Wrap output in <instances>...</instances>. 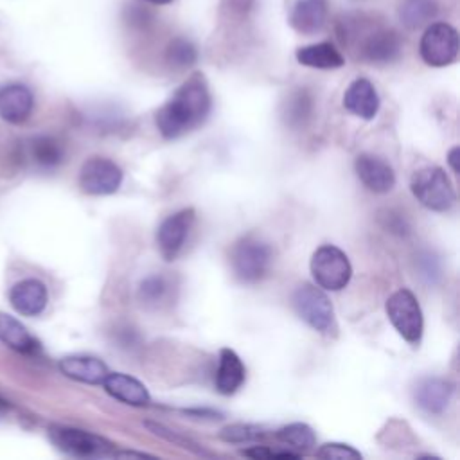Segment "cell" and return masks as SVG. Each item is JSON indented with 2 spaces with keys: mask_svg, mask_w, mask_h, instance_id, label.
<instances>
[{
  "mask_svg": "<svg viewBox=\"0 0 460 460\" xmlns=\"http://www.w3.org/2000/svg\"><path fill=\"white\" fill-rule=\"evenodd\" d=\"M210 110L212 97L207 81L201 74H194L158 108L155 122L164 138H178L201 126Z\"/></svg>",
  "mask_w": 460,
  "mask_h": 460,
  "instance_id": "cell-1",
  "label": "cell"
},
{
  "mask_svg": "<svg viewBox=\"0 0 460 460\" xmlns=\"http://www.w3.org/2000/svg\"><path fill=\"white\" fill-rule=\"evenodd\" d=\"M410 189L417 201L433 212H447L456 201V194L449 176L444 169L437 165L415 171Z\"/></svg>",
  "mask_w": 460,
  "mask_h": 460,
  "instance_id": "cell-2",
  "label": "cell"
},
{
  "mask_svg": "<svg viewBox=\"0 0 460 460\" xmlns=\"http://www.w3.org/2000/svg\"><path fill=\"white\" fill-rule=\"evenodd\" d=\"M271 248L255 235L241 237L230 250V268L244 284L259 282L270 270Z\"/></svg>",
  "mask_w": 460,
  "mask_h": 460,
  "instance_id": "cell-3",
  "label": "cell"
},
{
  "mask_svg": "<svg viewBox=\"0 0 460 460\" xmlns=\"http://www.w3.org/2000/svg\"><path fill=\"white\" fill-rule=\"evenodd\" d=\"M309 268L316 286L327 291L343 289L352 277V266L349 262V257L334 244H323L316 248L311 257Z\"/></svg>",
  "mask_w": 460,
  "mask_h": 460,
  "instance_id": "cell-4",
  "label": "cell"
},
{
  "mask_svg": "<svg viewBox=\"0 0 460 460\" xmlns=\"http://www.w3.org/2000/svg\"><path fill=\"white\" fill-rule=\"evenodd\" d=\"M386 316L394 329L408 341L419 343L424 331V318L417 296L410 289H397L385 304Z\"/></svg>",
  "mask_w": 460,
  "mask_h": 460,
  "instance_id": "cell-5",
  "label": "cell"
},
{
  "mask_svg": "<svg viewBox=\"0 0 460 460\" xmlns=\"http://www.w3.org/2000/svg\"><path fill=\"white\" fill-rule=\"evenodd\" d=\"M419 54L429 66H447L458 58V32L447 22L429 23L419 41Z\"/></svg>",
  "mask_w": 460,
  "mask_h": 460,
  "instance_id": "cell-6",
  "label": "cell"
},
{
  "mask_svg": "<svg viewBox=\"0 0 460 460\" xmlns=\"http://www.w3.org/2000/svg\"><path fill=\"white\" fill-rule=\"evenodd\" d=\"M49 437L59 451L77 458H99L115 453L108 440L77 428L52 426Z\"/></svg>",
  "mask_w": 460,
  "mask_h": 460,
  "instance_id": "cell-7",
  "label": "cell"
},
{
  "mask_svg": "<svg viewBox=\"0 0 460 460\" xmlns=\"http://www.w3.org/2000/svg\"><path fill=\"white\" fill-rule=\"evenodd\" d=\"M296 314L314 331L327 332L334 320V309L329 296L313 284H302L291 296Z\"/></svg>",
  "mask_w": 460,
  "mask_h": 460,
  "instance_id": "cell-8",
  "label": "cell"
},
{
  "mask_svg": "<svg viewBox=\"0 0 460 460\" xmlns=\"http://www.w3.org/2000/svg\"><path fill=\"white\" fill-rule=\"evenodd\" d=\"M122 183V169L110 158L92 156L79 171V187L90 196H106L119 190Z\"/></svg>",
  "mask_w": 460,
  "mask_h": 460,
  "instance_id": "cell-9",
  "label": "cell"
},
{
  "mask_svg": "<svg viewBox=\"0 0 460 460\" xmlns=\"http://www.w3.org/2000/svg\"><path fill=\"white\" fill-rule=\"evenodd\" d=\"M194 221L196 212L189 207L167 216L160 223L156 230V246L165 261H174L181 253L185 241L194 226Z\"/></svg>",
  "mask_w": 460,
  "mask_h": 460,
  "instance_id": "cell-10",
  "label": "cell"
},
{
  "mask_svg": "<svg viewBox=\"0 0 460 460\" xmlns=\"http://www.w3.org/2000/svg\"><path fill=\"white\" fill-rule=\"evenodd\" d=\"M402 50L399 34L390 27H374L359 40V58L372 65L394 63Z\"/></svg>",
  "mask_w": 460,
  "mask_h": 460,
  "instance_id": "cell-11",
  "label": "cell"
},
{
  "mask_svg": "<svg viewBox=\"0 0 460 460\" xmlns=\"http://www.w3.org/2000/svg\"><path fill=\"white\" fill-rule=\"evenodd\" d=\"M354 171L361 183L377 194H385L395 185V172L388 162L376 155L361 153L354 162Z\"/></svg>",
  "mask_w": 460,
  "mask_h": 460,
  "instance_id": "cell-12",
  "label": "cell"
},
{
  "mask_svg": "<svg viewBox=\"0 0 460 460\" xmlns=\"http://www.w3.org/2000/svg\"><path fill=\"white\" fill-rule=\"evenodd\" d=\"M47 300V288L38 279H23L16 282L9 291V302L13 309L23 316H38L43 313Z\"/></svg>",
  "mask_w": 460,
  "mask_h": 460,
  "instance_id": "cell-13",
  "label": "cell"
},
{
  "mask_svg": "<svg viewBox=\"0 0 460 460\" xmlns=\"http://www.w3.org/2000/svg\"><path fill=\"white\" fill-rule=\"evenodd\" d=\"M34 106V95L29 86L11 83L0 88V119L11 124H22L29 119Z\"/></svg>",
  "mask_w": 460,
  "mask_h": 460,
  "instance_id": "cell-14",
  "label": "cell"
},
{
  "mask_svg": "<svg viewBox=\"0 0 460 460\" xmlns=\"http://www.w3.org/2000/svg\"><path fill=\"white\" fill-rule=\"evenodd\" d=\"M343 106L352 115L372 120L379 111V95L376 86L365 77L354 79L343 93Z\"/></svg>",
  "mask_w": 460,
  "mask_h": 460,
  "instance_id": "cell-15",
  "label": "cell"
},
{
  "mask_svg": "<svg viewBox=\"0 0 460 460\" xmlns=\"http://www.w3.org/2000/svg\"><path fill=\"white\" fill-rule=\"evenodd\" d=\"M453 395V383L444 377H424L417 383L413 397L428 413H442Z\"/></svg>",
  "mask_w": 460,
  "mask_h": 460,
  "instance_id": "cell-16",
  "label": "cell"
},
{
  "mask_svg": "<svg viewBox=\"0 0 460 460\" xmlns=\"http://www.w3.org/2000/svg\"><path fill=\"white\" fill-rule=\"evenodd\" d=\"M327 0H296L289 13V25L300 34H316L327 22Z\"/></svg>",
  "mask_w": 460,
  "mask_h": 460,
  "instance_id": "cell-17",
  "label": "cell"
},
{
  "mask_svg": "<svg viewBox=\"0 0 460 460\" xmlns=\"http://www.w3.org/2000/svg\"><path fill=\"white\" fill-rule=\"evenodd\" d=\"M104 390L117 401L131 406H146L149 402L147 388L135 377L122 372H108L102 381Z\"/></svg>",
  "mask_w": 460,
  "mask_h": 460,
  "instance_id": "cell-18",
  "label": "cell"
},
{
  "mask_svg": "<svg viewBox=\"0 0 460 460\" xmlns=\"http://www.w3.org/2000/svg\"><path fill=\"white\" fill-rule=\"evenodd\" d=\"M59 370L79 383L102 385L108 376V367L93 356H65L59 359Z\"/></svg>",
  "mask_w": 460,
  "mask_h": 460,
  "instance_id": "cell-19",
  "label": "cell"
},
{
  "mask_svg": "<svg viewBox=\"0 0 460 460\" xmlns=\"http://www.w3.org/2000/svg\"><path fill=\"white\" fill-rule=\"evenodd\" d=\"M244 379L246 370L241 358L232 349H221L216 370V390L223 395H232L244 385Z\"/></svg>",
  "mask_w": 460,
  "mask_h": 460,
  "instance_id": "cell-20",
  "label": "cell"
},
{
  "mask_svg": "<svg viewBox=\"0 0 460 460\" xmlns=\"http://www.w3.org/2000/svg\"><path fill=\"white\" fill-rule=\"evenodd\" d=\"M296 61L309 68L318 70H334L343 66L345 58L331 41H318L296 49Z\"/></svg>",
  "mask_w": 460,
  "mask_h": 460,
  "instance_id": "cell-21",
  "label": "cell"
},
{
  "mask_svg": "<svg viewBox=\"0 0 460 460\" xmlns=\"http://www.w3.org/2000/svg\"><path fill=\"white\" fill-rule=\"evenodd\" d=\"M0 341L16 352H34L40 343L14 316L0 313Z\"/></svg>",
  "mask_w": 460,
  "mask_h": 460,
  "instance_id": "cell-22",
  "label": "cell"
},
{
  "mask_svg": "<svg viewBox=\"0 0 460 460\" xmlns=\"http://www.w3.org/2000/svg\"><path fill=\"white\" fill-rule=\"evenodd\" d=\"M437 0H401L397 7L399 22L410 31L424 27L437 16Z\"/></svg>",
  "mask_w": 460,
  "mask_h": 460,
  "instance_id": "cell-23",
  "label": "cell"
},
{
  "mask_svg": "<svg viewBox=\"0 0 460 460\" xmlns=\"http://www.w3.org/2000/svg\"><path fill=\"white\" fill-rule=\"evenodd\" d=\"M29 155L40 167H56L63 160V146L49 135H40L31 140Z\"/></svg>",
  "mask_w": 460,
  "mask_h": 460,
  "instance_id": "cell-24",
  "label": "cell"
},
{
  "mask_svg": "<svg viewBox=\"0 0 460 460\" xmlns=\"http://www.w3.org/2000/svg\"><path fill=\"white\" fill-rule=\"evenodd\" d=\"M311 111H313V99H311L309 92L304 88H298L288 97L282 115H284V120L288 126L298 128L309 120Z\"/></svg>",
  "mask_w": 460,
  "mask_h": 460,
  "instance_id": "cell-25",
  "label": "cell"
},
{
  "mask_svg": "<svg viewBox=\"0 0 460 460\" xmlns=\"http://www.w3.org/2000/svg\"><path fill=\"white\" fill-rule=\"evenodd\" d=\"M275 437L279 442L289 446L295 451H309L316 442L313 428L304 422H291L288 426H282L280 429H277Z\"/></svg>",
  "mask_w": 460,
  "mask_h": 460,
  "instance_id": "cell-26",
  "label": "cell"
},
{
  "mask_svg": "<svg viewBox=\"0 0 460 460\" xmlns=\"http://www.w3.org/2000/svg\"><path fill=\"white\" fill-rule=\"evenodd\" d=\"M165 59L174 68H189L198 59V50L192 41L185 38H174L165 49Z\"/></svg>",
  "mask_w": 460,
  "mask_h": 460,
  "instance_id": "cell-27",
  "label": "cell"
},
{
  "mask_svg": "<svg viewBox=\"0 0 460 460\" xmlns=\"http://www.w3.org/2000/svg\"><path fill=\"white\" fill-rule=\"evenodd\" d=\"M169 282L162 275H151L138 286V298L144 305H158L167 298Z\"/></svg>",
  "mask_w": 460,
  "mask_h": 460,
  "instance_id": "cell-28",
  "label": "cell"
},
{
  "mask_svg": "<svg viewBox=\"0 0 460 460\" xmlns=\"http://www.w3.org/2000/svg\"><path fill=\"white\" fill-rule=\"evenodd\" d=\"M264 437V431L259 426L253 424H230L219 431V438L225 442H234V444H252L257 442Z\"/></svg>",
  "mask_w": 460,
  "mask_h": 460,
  "instance_id": "cell-29",
  "label": "cell"
},
{
  "mask_svg": "<svg viewBox=\"0 0 460 460\" xmlns=\"http://www.w3.org/2000/svg\"><path fill=\"white\" fill-rule=\"evenodd\" d=\"M316 456L327 458V460H359L361 453L358 449H354L352 446H349V444L329 442V444H323L316 451Z\"/></svg>",
  "mask_w": 460,
  "mask_h": 460,
  "instance_id": "cell-30",
  "label": "cell"
},
{
  "mask_svg": "<svg viewBox=\"0 0 460 460\" xmlns=\"http://www.w3.org/2000/svg\"><path fill=\"white\" fill-rule=\"evenodd\" d=\"M146 426L155 433V435H158V437H164V438H167V440H171V442H174V444H178V446H181V447H185V449H192V451H196V453H201V455H205L203 453V449H199V447H196L198 444H194L192 440H189V438H183V437H180V435H176V433H172L171 429H167V428H164L162 424H156V422H151V420H147L146 422Z\"/></svg>",
  "mask_w": 460,
  "mask_h": 460,
  "instance_id": "cell-31",
  "label": "cell"
},
{
  "mask_svg": "<svg viewBox=\"0 0 460 460\" xmlns=\"http://www.w3.org/2000/svg\"><path fill=\"white\" fill-rule=\"evenodd\" d=\"M458 153H460L458 146L451 147V151L447 153V164L453 169V172H458Z\"/></svg>",
  "mask_w": 460,
  "mask_h": 460,
  "instance_id": "cell-32",
  "label": "cell"
},
{
  "mask_svg": "<svg viewBox=\"0 0 460 460\" xmlns=\"http://www.w3.org/2000/svg\"><path fill=\"white\" fill-rule=\"evenodd\" d=\"M113 456H122V458H149L146 453H135V451H115Z\"/></svg>",
  "mask_w": 460,
  "mask_h": 460,
  "instance_id": "cell-33",
  "label": "cell"
},
{
  "mask_svg": "<svg viewBox=\"0 0 460 460\" xmlns=\"http://www.w3.org/2000/svg\"><path fill=\"white\" fill-rule=\"evenodd\" d=\"M144 2L153 4V5H167V4H171L172 0H144Z\"/></svg>",
  "mask_w": 460,
  "mask_h": 460,
  "instance_id": "cell-34",
  "label": "cell"
}]
</instances>
